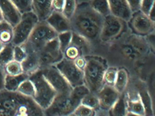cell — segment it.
<instances>
[{
    "mask_svg": "<svg viewBox=\"0 0 155 116\" xmlns=\"http://www.w3.org/2000/svg\"><path fill=\"white\" fill-rule=\"evenodd\" d=\"M6 72L4 70V67L0 65V91L5 89Z\"/></svg>",
    "mask_w": 155,
    "mask_h": 116,
    "instance_id": "obj_44",
    "label": "cell"
},
{
    "mask_svg": "<svg viewBox=\"0 0 155 116\" xmlns=\"http://www.w3.org/2000/svg\"><path fill=\"white\" fill-rule=\"evenodd\" d=\"M147 43L148 44L151 51L154 52L155 50V32L150 34L148 35L144 36Z\"/></svg>",
    "mask_w": 155,
    "mask_h": 116,
    "instance_id": "obj_43",
    "label": "cell"
},
{
    "mask_svg": "<svg viewBox=\"0 0 155 116\" xmlns=\"http://www.w3.org/2000/svg\"><path fill=\"white\" fill-rule=\"evenodd\" d=\"M120 51L124 59L135 62L146 58L151 50L144 36L134 34L128 36L120 45Z\"/></svg>",
    "mask_w": 155,
    "mask_h": 116,
    "instance_id": "obj_5",
    "label": "cell"
},
{
    "mask_svg": "<svg viewBox=\"0 0 155 116\" xmlns=\"http://www.w3.org/2000/svg\"><path fill=\"white\" fill-rule=\"evenodd\" d=\"M58 33L46 21H39L28 40L21 45L27 53L38 52L44 45L58 37Z\"/></svg>",
    "mask_w": 155,
    "mask_h": 116,
    "instance_id": "obj_4",
    "label": "cell"
},
{
    "mask_svg": "<svg viewBox=\"0 0 155 116\" xmlns=\"http://www.w3.org/2000/svg\"><path fill=\"white\" fill-rule=\"evenodd\" d=\"M139 94L141 98L146 111V116H153L152 102L148 91L146 89L139 90Z\"/></svg>",
    "mask_w": 155,
    "mask_h": 116,
    "instance_id": "obj_30",
    "label": "cell"
},
{
    "mask_svg": "<svg viewBox=\"0 0 155 116\" xmlns=\"http://www.w3.org/2000/svg\"><path fill=\"white\" fill-rule=\"evenodd\" d=\"M7 75L16 76L23 73L21 63L13 60L8 63L4 67Z\"/></svg>",
    "mask_w": 155,
    "mask_h": 116,
    "instance_id": "obj_29",
    "label": "cell"
},
{
    "mask_svg": "<svg viewBox=\"0 0 155 116\" xmlns=\"http://www.w3.org/2000/svg\"><path fill=\"white\" fill-rule=\"evenodd\" d=\"M29 77L30 75L25 72L16 76L6 75L5 89L9 91H17L20 85Z\"/></svg>",
    "mask_w": 155,
    "mask_h": 116,
    "instance_id": "obj_22",
    "label": "cell"
},
{
    "mask_svg": "<svg viewBox=\"0 0 155 116\" xmlns=\"http://www.w3.org/2000/svg\"><path fill=\"white\" fill-rule=\"evenodd\" d=\"M74 61L77 67L83 71L86 64V60L85 56L81 55L79 56Z\"/></svg>",
    "mask_w": 155,
    "mask_h": 116,
    "instance_id": "obj_45",
    "label": "cell"
},
{
    "mask_svg": "<svg viewBox=\"0 0 155 116\" xmlns=\"http://www.w3.org/2000/svg\"><path fill=\"white\" fill-rule=\"evenodd\" d=\"M29 79L35 87L33 99L44 111L51 105L58 93L45 79L41 70L30 75Z\"/></svg>",
    "mask_w": 155,
    "mask_h": 116,
    "instance_id": "obj_6",
    "label": "cell"
},
{
    "mask_svg": "<svg viewBox=\"0 0 155 116\" xmlns=\"http://www.w3.org/2000/svg\"><path fill=\"white\" fill-rule=\"evenodd\" d=\"M38 19L33 11L22 14L20 21L13 28L14 37L12 44L14 45L24 44L28 39Z\"/></svg>",
    "mask_w": 155,
    "mask_h": 116,
    "instance_id": "obj_9",
    "label": "cell"
},
{
    "mask_svg": "<svg viewBox=\"0 0 155 116\" xmlns=\"http://www.w3.org/2000/svg\"><path fill=\"white\" fill-rule=\"evenodd\" d=\"M55 66L72 88L85 84L83 71L77 67L73 60L64 57Z\"/></svg>",
    "mask_w": 155,
    "mask_h": 116,
    "instance_id": "obj_11",
    "label": "cell"
},
{
    "mask_svg": "<svg viewBox=\"0 0 155 116\" xmlns=\"http://www.w3.org/2000/svg\"><path fill=\"white\" fill-rule=\"evenodd\" d=\"M127 23L110 14L105 16L99 40L103 43H110L117 40L125 31Z\"/></svg>",
    "mask_w": 155,
    "mask_h": 116,
    "instance_id": "obj_8",
    "label": "cell"
},
{
    "mask_svg": "<svg viewBox=\"0 0 155 116\" xmlns=\"http://www.w3.org/2000/svg\"><path fill=\"white\" fill-rule=\"evenodd\" d=\"M0 116H44V110L34 99L18 92L0 91Z\"/></svg>",
    "mask_w": 155,
    "mask_h": 116,
    "instance_id": "obj_2",
    "label": "cell"
},
{
    "mask_svg": "<svg viewBox=\"0 0 155 116\" xmlns=\"http://www.w3.org/2000/svg\"><path fill=\"white\" fill-rule=\"evenodd\" d=\"M52 0H32V11L39 21H46L53 10Z\"/></svg>",
    "mask_w": 155,
    "mask_h": 116,
    "instance_id": "obj_19",
    "label": "cell"
},
{
    "mask_svg": "<svg viewBox=\"0 0 155 116\" xmlns=\"http://www.w3.org/2000/svg\"><path fill=\"white\" fill-rule=\"evenodd\" d=\"M155 0H141L140 11L146 15H148L150 11L154 7Z\"/></svg>",
    "mask_w": 155,
    "mask_h": 116,
    "instance_id": "obj_40",
    "label": "cell"
},
{
    "mask_svg": "<svg viewBox=\"0 0 155 116\" xmlns=\"http://www.w3.org/2000/svg\"><path fill=\"white\" fill-rule=\"evenodd\" d=\"M28 56V53L21 45H14L13 51L14 60L21 63Z\"/></svg>",
    "mask_w": 155,
    "mask_h": 116,
    "instance_id": "obj_39",
    "label": "cell"
},
{
    "mask_svg": "<svg viewBox=\"0 0 155 116\" xmlns=\"http://www.w3.org/2000/svg\"><path fill=\"white\" fill-rule=\"evenodd\" d=\"M0 9L3 20L13 27L20 21L22 14L10 0H0Z\"/></svg>",
    "mask_w": 155,
    "mask_h": 116,
    "instance_id": "obj_15",
    "label": "cell"
},
{
    "mask_svg": "<svg viewBox=\"0 0 155 116\" xmlns=\"http://www.w3.org/2000/svg\"><path fill=\"white\" fill-rule=\"evenodd\" d=\"M71 116H96L95 110L80 104L75 109Z\"/></svg>",
    "mask_w": 155,
    "mask_h": 116,
    "instance_id": "obj_37",
    "label": "cell"
},
{
    "mask_svg": "<svg viewBox=\"0 0 155 116\" xmlns=\"http://www.w3.org/2000/svg\"><path fill=\"white\" fill-rule=\"evenodd\" d=\"M39 58L40 70L56 65L64 58L58 38L51 41L37 52Z\"/></svg>",
    "mask_w": 155,
    "mask_h": 116,
    "instance_id": "obj_10",
    "label": "cell"
},
{
    "mask_svg": "<svg viewBox=\"0 0 155 116\" xmlns=\"http://www.w3.org/2000/svg\"><path fill=\"white\" fill-rule=\"evenodd\" d=\"M14 45L12 43L5 45L0 52V65L4 67L8 63L14 60Z\"/></svg>",
    "mask_w": 155,
    "mask_h": 116,
    "instance_id": "obj_27",
    "label": "cell"
},
{
    "mask_svg": "<svg viewBox=\"0 0 155 116\" xmlns=\"http://www.w3.org/2000/svg\"><path fill=\"white\" fill-rule=\"evenodd\" d=\"M73 31L71 30L58 34V39L60 47L62 52L71 44Z\"/></svg>",
    "mask_w": 155,
    "mask_h": 116,
    "instance_id": "obj_31",
    "label": "cell"
},
{
    "mask_svg": "<svg viewBox=\"0 0 155 116\" xmlns=\"http://www.w3.org/2000/svg\"><path fill=\"white\" fill-rule=\"evenodd\" d=\"M81 102L70 94H57L51 105L44 110L45 116H71Z\"/></svg>",
    "mask_w": 155,
    "mask_h": 116,
    "instance_id": "obj_7",
    "label": "cell"
},
{
    "mask_svg": "<svg viewBox=\"0 0 155 116\" xmlns=\"http://www.w3.org/2000/svg\"><path fill=\"white\" fill-rule=\"evenodd\" d=\"M96 94L99 102V109L108 112L121 94L119 93L113 86L104 84Z\"/></svg>",
    "mask_w": 155,
    "mask_h": 116,
    "instance_id": "obj_14",
    "label": "cell"
},
{
    "mask_svg": "<svg viewBox=\"0 0 155 116\" xmlns=\"http://www.w3.org/2000/svg\"><path fill=\"white\" fill-rule=\"evenodd\" d=\"M118 69L116 67L108 66L104 73V84L113 86L117 77Z\"/></svg>",
    "mask_w": 155,
    "mask_h": 116,
    "instance_id": "obj_36",
    "label": "cell"
},
{
    "mask_svg": "<svg viewBox=\"0 0 155 116\" xmlns=\"http://www.w3.org/2000/svg\"><path fill=\"white\" fill-rule=\"evenodd\" d=\"M104 17L95 11L89 3L78 5L77 10L70 20L71 31L90 42L99 40Z\"/></svg>",
    "mask_w": 155,
    "mask_h": 116,
    "instance_id": "obj_1",
    "label": "cell"
},
{
    "mask_svg": "<svg viewBox=\"0 0 155 116\" xmlns=\"http://www.w3.org/2000/svg\"><path fill=\"white\" fill-rule=\"evenodd\" d=\"M3 16H2V13L1 11V9H0V22L2 21H3Z\"/></svg>",
    "mask_w": 155,
    "mask_h": 116,
    "instance_id": "obj_48",
    "label": "cell"
},
{
    "mask_svg": "<svg viewBox=\"0 0 155 116\" xmlns=\"http://www.w3.org/2000/svg\"><path fill=\"white\" fill-rule=\"evenodd\" d=\"M14 27L4 20L0 22V41L4 44L12 43Z\"/></svg>",
    "mask_w": 155,
    "mask_h": 116,
    "instance_id": "obj_23",
    "label": "cell"
},
{
    "mask_svg": "<svg viewBox=\"0 0 155 116\" xmlns=\"http://www.w3.org/2000/svg\"><path fill=\"white\" fill-rule=\"evenodd\" d=\"M133 97L127 95L126 99L127 105L126 116H146V111L138 92Z\"/></svg>",
    "mask_w": 155,
    "mask_h": 116,
    "instance_id": "obj_18",
    "label": "cell"
},
{
    "mask_svg": "<svg viewBox=\"0 0 155 116\" xmlns=\"http://www.w3.org/2000/svg\"><path fill=\"white\" fill-rule=\"evenodd\" d=\"M129 22L134 32L138 35L144 36L155 32V22L140 11L133 13Z\"/></svg>",
    "mask_w": 155,
    "mask_h": 116,
    "instance_id": "obj_13",
    "label": "cell"
},
{
    "mask_svg": "<svg viewBox=\"0 0 155 116\" xmlns=\"http://www.w3.org/2000/svg\"><path fill=\"white\" fill-rule=\"evenodd\" d=\"M148 16V17H149L150 20L155 22V11H154V7H153V8L151 9V11H150Z\"/></svg>",
    "mask_w": 155,
    "mask_h": 116,
    "instance_id": "obj_46",
    "label": "cell"
},
{
    "mask_svg": "<svg viewBox=\"0 0 155 116\" xmlns=\"http://www.w3.org/2000/svg\"><path fill=\"white\" fill-rule=\"evenodd\" d=\"M77 6V0H65L62 14L70 21L76 12Z\"/></svg>",
    "mask_w": 155,
    "mask_h": 116,
    "instance_id": "obj_34",
    "label": "cell"
},
{
    "mask_svg": "<svg viewBox=\"0 0 155 116\" xmlns=\"http://www.w3.org/2000/svg\"><path fill=\"white\" fill-rule=\"evenodd\" d=\"M90 92H91L89 89L85 84H83L72 88L70 95L73 98L81 102V99Z\"/></svg>",
    "mask_w": 155,
    "mask_h": 116,
    "instance_id": "obj_33",
    "label": "cell"
},
{
    "mask_svg": "<svg viewBox=\"0 0 155 116\" xmlns=\"http://www.w3.org/2000/svg\"><path fill=\"white\" fill-rule=\"evenodd\" d=\"M27 53V58L21 63L23 72L30 76L40 70V63L37 52H31Z\"/></svg>",
    "mask_w": 155,
    "mask_h": 116,
    "instance_id": "obj_20",
    "label": "cell"
},
{
    "mask_svg": "<svg viewBox=\"0 0 155 116\" xmlns=\"http://www.w3.org/2000/svg\"><path fill=\"white\" fill-rule=\"evenodd\" d=\"M86 64L83 69L84 83L91 92L96 93L104 83V75L108 67L107 60L97 55H85Z\"/></svg>",
    "mask_w": 155,
    "mask_h": 116,
    "instance_id": "obj_3",
    "label": "cell"
},
{
    "mask_svg": "<svg viewBox=\"0 0 155 116\" xmlns=\"http://www.w3.org/2000/svg\"><path fill=\"white\" fill-rule=\"evenodd\" d=\"M17 92L24 96L33 98L35 95V87L29 78L20 85Z\"/></svg>",
    "mask_w": 155,
    "mask_h": 116,
    "instance_id": "obj_28",
    "label": "cell"
},
{
    "mask_svg": "<svg viewBox=\"0 0 155 116\" xmlns=\"http://www.w3.org/2000/svg\"><path fill=\"white\" fill-rule=\"evenodd\" d=\"M110 14L129 22L132 13L126 0H108Z\"/></svg>",
    "mask_w": 155,
    "mask_h": 116,
    "instance_id": "obj_16",
    "label": "cell"
},
{
    "mask_svg": "<svg viewBox=\"0 0 155 116\" xmlns=\"http://www.w3.org/2000/svg\"><path fill=\"white\" fill-rule=\"evenodd\" d=\"M132 13L140 11L141 0H126Z\"/></svg>",
    "mask_w": 155,
    "mask_h": 116,
    "instance_id": "obj_41",
    "label": "cell"
},
{
    "mask_svg": "<svg viewBox=\"0 0 155 116\" xmlns=\"http://www.w3.org/2000/svg\"><path fill=\"white\" fill-rule=\"evenodd\" d=\"M41 71L58 94H71L73 88L55 65L43 68Z\"/></svg>",
    "mask_w": 155,
    "mask_h": 116,
    "instance_id": "obj_12",
    "label": "cell"
},
{
    "mask_svg": "<svg viewBox=\"0 0 155 116\" xmlns=\"http://www.w3.org/2000/svg\"><path fill=\"white\" fill-rule=\"evenodd\" d=\"M21 14L32 11V0H10Z\"/></svg>",
    "mask_w": 155,
    "mask_h": 116,
    "instance_id": "obj_35",
    "label": "cell"
},
{
    "mask_svg": "<svg viewBox=\"0 0 155 116\" xmlns=\"http://www.w3.org/2000/svg\"><path fill=\"white\" fill-rule=\"evenodd\" d=\"M81 104L91 108L95 110L100 108L99 102L97 94L90 92L81 99Z\"/></svg>",
    "mask_w": 155,
    "mask_h": 116,
    "instance_id": "obj_32",
    "label": "cell"
},
{
    "mask_svg": "<svg viewBox=\"0 0 155 116\" xmlns=\"http://www.w3.org/2000/svg\"><path fill=\"white\" fill-rule=\"evenodd\" d=\"M127 102L126 96L123 93L120 95L118 99L109 110V115L112 116H125L127 115Z\"/></svg>",
    "mask_w": 155,
    "mask_h": 116,
    "instance_id": "obj_24",
    "label": "cell"
},
{
    "mask_svg": "<svg viewBox=\"0 0 155 116\" xmlns=\"http://www.w3.org/2000/svg\"><path fill=\"white\" fill-rule=\"evenodd\" d=\"M78 47L82 53V55L91 50V42L78 34L73 31L71 44Z\"/></svg>",
    "mask_w": 155,
    "mask_h": 116,
    "instance_id": "obj_25",
    "label": "cell"
},
{
    "mask_svg": "<svg viewBox=\"0 0 155 116\" xmlns=\"http://www.w3.org/2000/svg\"><path fill=\"white\" fill-rule=\"evenodd\" d=\"M5 44H4L2 43V42L0 41V52L3 50V48L5 47Z\"/></svg>",
    "mask_w": 155,
    "mask_h": 116,
    "instance_id": "obj_47",
    "label": "cell"
},
{
    "mask_svg": "<svg viewBox=\"0 0 155 116\" xmlns=\"http://www.w3.org/2000/svg\"><path fill=\"white\" fill-rule=\"evenodd\" d=\"M90 5L95 11L103 17L110 14L108 0H91Z\"/></svg>",
    "mask_w": 155,
    "mask_h": 116,
    "instance_id": "obj_26",
    "label": "cell"
},
{
    "mask_svg": "<svg viewBox=\"0 0 155 116\" xmlns=\"http://www.w3.org/2000/svg\"><path fill=\"white\" fill-rule=\"evenodd\" d=\"M129 82V74L127 69L120 68L118 69L117 77L113 87L120 94L125 92Z\"/></svg>",
    "mask_w": 155,
    "mask_h": 116,
    "instance_id": "obj_21",
    "label": "cell"
},
{
    "mask_svg": "<svg viewBox=\"0 0 155 116\" xmlns=\"http://www.w3.org/2000/svg\"><path fill=\"white\" fill-rule=\"evenodd\" d=\"M65 0H52V7L53 11L62 12Z\"/></svg>",
    "mask_w": 155,
    "mask_h": 116,
    "instance_id": "obj_42",
    "label": "cell"
},
{
    "mask_svg": "<svg viewBox=\"0 0 155 116\" xmlns=\"http://www.w3.org/2000/svg\"><path fill=\"white\" fill-rule=\"evenodd\" d=\"M46 21L58 34L71 30L70 21L62 12L53 11Z\"/></svg>",
    "mask_w": 155,
    "mask_h": 116,
    "instance_id": "obj_17",
    "label": "cell"
},
{
    "mask_svg": "<svg viewBox=\"0 0 155 116\" xmlns=\"http://www.w3.org/2000/svg\"><path fill=\"white\" fill-rule=\"evenodd\" d=\"M63 54L65 58L73 60L79 56L83 55L81 50L72 44H71L63 52Z\"/></svg>",
    "mask_w": 155,
    "mask_h": 116,
    "instance_id": "obj_38",
    "label": "cell"
}]
</instances>
